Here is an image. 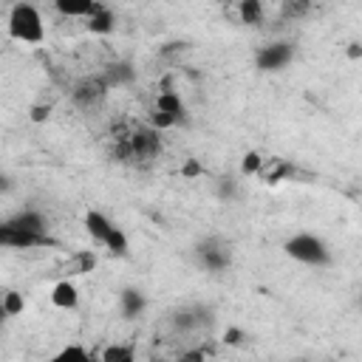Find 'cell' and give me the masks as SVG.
<instances>
[{"label": "cell", "mask_w": 362, "mask_h": 362, "mask_svg": "<svg viewBox=\"0 0 362 362\" xmlns=\"http://www.w3.org/2000/svg\"><path fill=\"white\" fill-rule=\"evenodd\" d=\"M8 37L25 45H40L45 40V20L34 3H14L6 17Z\"/></svg>", "instance_id": "1"}, {"label": "cell", "mask_w": 362, "mask_h": 362, "mask_svg": "<svg viewBox=\"0 0 362 362\" xmlns=\"http://www.w3.org/2000/svg\"><path fill=\"white\" fill-rule=\"evenodd\" d=\"M283 255L291 257L294 263L311 266V269L331 266V246L320 235H314V232H294L291 238H286Z\"/></svg>", "instance_id": "2"}, {"label": "cell", "mask_w": 362, "mask_h": 362, "mask_svg": "<svg viewBox=\"0 0 362 362\" xmlns=\"http://www.w3.org/2000/svg\"><path fill=\"white\" fill-rule=\"evenodd\" d=\"M82 223H85V232L90 235V240H96L99 246H105L116 257H127V252H130L127 235L102 209H88L85 218H82Z\"/></svg>", "instance_id": "3"}, {"label": "cell", "mask_w": 362, "mask_h": 362, "mask_svg": "<svg viewBox=\"0 0 362 362\" xmlns=\"http://www.w3.org/2000/svg\"><path fill=\"white\" fill-rule=\"evenodd\" d=\"M291 59H294V42H288V40H274L255 51V65L263 74H277V71L288 68Z\"/></svg>", "instance_id": "4"}, {"label": "cell", "mask_w": 362, "mask_h": 362, "mask_svg": "<svg viewBox=\"0 0 362 362\" xmlns=\"http://www.w3.org/2000/svg\"><path fill=\"white\" fill-rule=\"evenodd\" d=\"M195 257H198V266L218 274V272H226L229 263H232V246L223 240V238H206L195 246Z\"/></svg>", "instance_id": "5"}, {"label": "cell", "mask_w": 362, "mask_h": 362, "mask_svg": "<svg viewBox=\"0 0 362 362\" xmlns=\"http://www.w3.org/2000/svg\"><path fill=\"white\" fill-rule=\"evenodd\" d=\"M181 116H184V102H181V96H178L175 90H164V93H158V99H156L150 124H153V130H167V127L178 124Z\"/></svg>", "instance_id": "6"}, {"label": "cell", "mask_w": 362, "mask_h": 362, "mask_svg": "<svg viewBox=\"0 0 362 362\" xmlns=\"http://www.w3.org/2000/svg\"><path fill=\"white\" fill-rule=\"evenodd\" d=\"M48 243H54V240L45 238V235H34V232L17 229V226H11L6 221L0 226V246H6V249H37V246H48Z\"/></svg>", "instance_id": "7"}, {"label": "cell", "mask_w": 362, "mask_h": 362, "mask_svg": "<svg viewBox=\"0 0 362 362\" xmlns=\"http://www.w3.org/2000/svg\"><path fill=\"white\" fill-rule=\"evenodd\" d=\"M107 90H110V85L105 82V76H88V79H82L76 88H74V102L79 105V107H96L105 96H107Z\"/></svg>", "instance_id": "8"}, {"label": "cell", "mask_w": 362, "mask_h": 362, "mask_svg": "<svg viewBox=\"0 0 362 362\" xmlns=\"http://www.w3.org/2000/svg\"><path fill=\"white\" fill-rule=\"evenodd\" d=\"M6 223L17 226V229H25V232H34V235L51 238V235H48V218H45L40 209H34V206H25V209L14 212L11 218H6Z\"/></svg>", "instance_id": "9"}, {"label": "cell", "mask_w": 362, "mask_h": 362, "mask_svg": "<svg viewBox=\"0 0 362 362\" xmlns=\"http://www.w3.org/2000/svg\"><path fill=\"white\" fill-rule=\"evenodd\" d=\"M51 305L54 308H59V311H76L79 308V288H76V283L74 280H59V283H54L51 286Z\"/></svg>", "instance_id": "10"}, {"label": "cell", "mask_w": 362, "mask_h": 362, "mask_svg": "<svg viewBox=\"0 0 362 362\" xmlns=\"http://www.w3.org/2000/svg\"><path fill=\"white\" fill-rule=\"evenodd\" d=\"M119 308H122L124 320H136V317H141L144 308H147V297H144V291H141V288H133V286L122 288V294H119Z\"/></svg>", "instance_id": "11"}, {"label": "cell", "mask_w": 362, "mask_h": 362, "mask_svg": "<svg viewBox=\"0 0 362 362\" xmlns=\"http://www.w3.org/2000/svg\"><path fill=\"white\" fill-rule=\"evenodd\" d=\"M102 3H90V0H57V11L65 14V17H82V20H90L96 11H99Z\"/></svg>", "instance_id": "12"}, {"label": "cell", "mask_w": 362, "mask_h": 362, "mask_svg": "<svg viewBox=\"0 0 362 362\" xmlns=\"http://www.w3.org/2000/svg\"><path fill=\"white\" fill-rule=\"evenodd\" d=\"M45 362H102V359H93L82 345L71 342V345H62L57 354H51Z\"/></svg>", "instance_id": "13"}, {"label": "cell", "mask_w": 362, "mask_h": 362, "mask_svg": "<svg viewBox=\"0 0 362 362\" xmlns=\"http://www.w3.org/2000/svg\"><path fill=\"white\" fill-rule=\"evenodd\" d=\"M238 14H240V23H246V25H260L263 17H266V8H263V3H257V0H243V3L238 6Z\"/></svg>", "instance_id": "14"}, {"label": "cell", "mask_w": 362, "mask_h": 362, "mask_svg": "<svg viewBox=\"0 0 362 362\" xmlns=\"http://www.w3.org/2000/svg\"><path fill=\"white\" fill-rule=\"evenodd\" d=\"M102 76H105V82H107L110 88H116V85H127V82L136 76V71H133L127 62H116V65H110Z\"/></svg>", "instance_id": "15"}, {"label": "cell", "mask_w": 362, "mask_h": 362, "mask_svg": "<svg viewBox=\"0 0 362 362\" xmlns=\"http://www.w3.org/2000/svg\"><path fill=\"white\" fill-rule=\"evenodd\" d=\"M209 317H206V311L204 308H184V311H178V317H175V325L178 328H198V325H204Z\"/></svg>", "instance_id": "16"}, {"label": "cell", "mask_w": 362, "mask_h": 362, "mask_svg": "<svg viewBox=\"0 0 362 362\" xmlns=\"http://www.w3.org/2000/svg\"><path fill=\"white\" fill-rule=\"evenodd\" d=\"M130 354H136V345L133 342H113V345H107L105 351H102V362H122V359H127Z\"/></svg>", "instance_id": "17"}, {"label": "cell", "mask_w": 362, "mask_h": 362, "mask_svg": "<svg viewBox=\"0 0 362 362\" xmlns=\"http://www.w3.org/2000/svg\"><path fill=\"white\" fill-rule=\"evenodd\" d=\"M88 28H90L93 34H107V31H113V14L107 11V6H99V11L88 20Z\"/></svg>", "instance_id": "18"}, {"label": "cell", "mask_w": 362, "mask_h": 362, "mask_svg": "<svg viewBox=\"0 0 362 362\" xmlns=\"http://www.w3.org/2000/svg\"><path fill=\"white\" fill-rule=\"evenodd\" d=\"M0 305H3V314H6V317H17V314H23L25 300H23L20 291H11V288H8V291L3 294V303H0Z\"/></svg>", "instance_id": "19"}, {"label": "cell", "mask_w": 362, "mask_h": 362, "mask_svg": "<svg viewBox=\"0 0 362 362\" xmlns=\"http://www.w3.org/2000/svg\"><path fill=\"white\" fill-rule=\"evenodd\" d=\"M240 170H243V175H260V173H263V158H260V153H257V150H249V153L243 156V161H240Z\"/></svg>", "instance_id": "20"}, {"label": "cell", "mask_w": 362, "mask_h": 362, "mask_svg": "<svg viewBox=\"0 0 362 362\" xmlns=\"http://www.w3.org/2000/svg\"><path fill=\"white\" fill-rule=\"evenodd\" d=\"M178 362H204V348H192V351H184L178 356Z\"/></svg>", "instance_id": "21"}, {"label": "cell", "mask_w": 362, "mask_h": 362, "mask_svg": "<svg viewBox=\"0 0 362 362\" xmlns=\"http://www.w3.org/2000/svg\"><path fill=\"white\" fill-rule=\"evenodd\" d=\"M184 173H187V175H198V173H201V167H198L195 161H189V164L184 167Z\"/></svg>", "instance_id": "22"}, {"label": "cell", "mask_w": 362, "mask_h": 362, "mask_svg": "<svg viewBox=\"0 0 362 362\" xmlns=\"http://www.w3.org/2000/svg\"><path fill=\"white\" fill-rule=\"evenodd\" d=\"M226 337H229L226 342H232V345H235V342H240V331H235V328H232V331H226Z\"/></svg>", "instance_id": "23"}, {"label": "cell", "mask_w": 362, "mask_h": 362, "mask_svg": "<svg viewBox=\"0 0 362 362\" xmlns=\"http://www.w3.org/2000/svg\"><path fill=\"white\" fill-rule=\"evenodd\" d=\"M348 57H354V59H356V57H362V48H359L356 42H354V45L348 48Z\"/></svg>", "instance_id": "24"}, {"label": "cell", "mask_w": 362, "mask_h": 362, "mask_svg": "<svg viewBox=\"0 0 362 362\" xmlns=\"http://www.w3.org/2000/svg\"><path fill=\"white\" fill-rule=\"evenodd\" d=\"M122 362H136V354H130L127 359H122Z\"/></svg>", "instance_id": "25"}]
</instances>
